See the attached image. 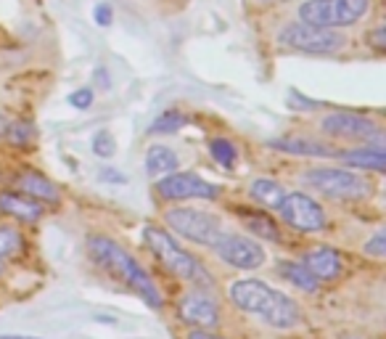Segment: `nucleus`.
I'll return each instance as SVG.
<instances>
[{
  "mask_svg": "<svg viewBox=\"0 0 386 339\" xmlns=\"http://www.w3.org/2000/svg\"><path fill=\"white\" fill-rule=\"evenodd\" d=\"M231 302L243 313L259 316L273 328H294L302 321V307L265 281L243 278L231 286Z\"/></svg>",
  "mask_w": 386,
  "mask_h": 339,
  "instance_id": "1",
  "label": "nucleus"
},
{
  "mask_svg": "<svg viewBox=\"0 0 386 339\" xmlns=\"http://www.w3.org/2000/svg\"><path fill=\"white\" fill-rule=\"evenodd\" d=\"M88 249H90V257H93L106 273L114 276V278H120L122 284L130 286L138 297H143L146 305L156 307V310L165 305L162 292H159V286L154 284V278L148 276V271L135 260L130 252L122 249L114 239L93 236V239L88 241Z\"/></svg>",
  "mask_w": 386,
  "mask_h": 339,
  "instance_id": "2",
  "label": "nucleus"
},
{
  "mask_svg": "<svg viewBox=\"0 0 386 339\" xmlns=\"http://www.w3.org/2000/svg\"><path fill=\"white\" fill-rule=\"evenodd\" d=\"M143 236H146V244H148L151 252L156 254V260L165 265L169 273L180 276V278H186V281H191V284L196 286H212V276L210 271L204 268V263L196 260L193 254H188V252L172 239V233H167V230L159 228V226H146Z\"/></svg>",
  "mask_w": 386,
  "mask_h": 339,
  "instance_id": "3",
  "label": "nucleus"
},
{
  "mask_svg": "<svg viewBox=\"0 0 386 339\" xmlns=\"http://www.w3.org/2000/svg\"><path fill=\"white\" fill-rule=\"evenodd\" d=\"M371 8V0H304L299 6V19L315 27H352Z\"/></svg>",
  "mask_w": 386,
  "mask_h": 339,
  "instance_id": "4",
  "label": "nucleus"
},
{
  "mask_svg": "<svg viewBox=\"0 0 386 339\" xmlns=\"http://www.w3.org/2000/svg\"><path fill=\"white\" fill-rule=\"evenodd\" d=\"M278 43L291 51H302V54L328 56L344 48V35L328 27H315L307 22H291L278 32Z\"/></svg>",
  "mask_w": 386,
  "mask_h": 339,
  "instance_id": "5",
  "label": "nucleus"
},
{
  "mask_svg": "<svg viewBox=\"0 0 386 339\" xmlns=\"http://www.w3.org/2000/svg\"><path fill=\"white\" fill-rule=\"evenodd\" d=\"M165 220L177 236H183L188 241H196L201 247H212L222 233L220 218H214L210 212H201V209L172 207L169 212H165Z\"/></svg>",
  "mask_w": 386,
  "mask_h": 339,
  "instance_id": "6",
  "label": "nucleus"
},
{
  "mask_svg": "<svg viewBox=\"0 0 386 339\" xmlns=\"http://www.w3.org/2000/svg\"><path fill=\"white\" fill-rule=\"evenodd\" d=\"M309 186H315L318 191H323L326 197L333 199H365L373 186L371 180L363 175H357L352 170H336V167H318V170H309L304 175Z\"/></svg>",
  "mask_w": 386,
  "mask_h": 339,
  "instance_id": "7",
  "label": "nucleus"
},
{
  "mask_svg": "<svg viewBox=\"0 0 386 339\" xmlns=\"http://www.w3.org/2000/svg\"><path fill=\"white\" fill-rule=\"evenodd\" d=\"M214 254L225 265L238 268V271H254L265 265V249L259 241L241 236V233H220V239L212 244Z\"/></svg>",
  "mask_w": 386,
  "mask_h": 339,
  "instance_id": "8",
  "label": "nucleus"
},
{
  "mask_svg": "<svg viewBox=\"0 0 386 339\" xmlns=\"http://www.w3.org/2000/svg\"><path fill=\"white\" fill-rule=\"evenodd\" d=\"M156 191H159V197L169 199V202H186V199L212 202L220 197V188L193 173H169L156 183Z\"/></svg>",
  "mask_w": 386,
  "mask_h": 339,
  "instance_id": "9",
  "label": "nucleus"
},
{
  "mask_svg": "<svg viewBox=\"0 0 386 339\" xmlns=\"http://www.w3.org/2000/svg\"><path fill=\"white\" fill-rule=\"evenodd\" d=\"M320 130L333 138H347V141H375L381 143V130L378 125L371 122L363 114L354 111H333L328 117H323Z\"/></svg>",
  "mask_w": 386,
  "mask_h": 339,
  "instance_id": "10",
  "label": "nucleus"
},
{
  "mask_svg": "<svg viewBox=\"0 0 386 339\" xmlns=\"http://www.w3.org/2000/svg\"><path fill=\"white\" fill-rule=\"evenodd\" d=\"M281 218L286 220L291 228L297 230H320L326 228V212L315 199H309L307 194H286L283 202L278 204Z\"/></svg>",
  "mask_w": 386,
  "mask_h": 339,
  "instance_id": "11",
  "label": "nucleus"
},
{
  "mask_svg": "<svg viewBox=\"0 0 386 339\" xmlns=\"http://www.w3.org/2000/svg\"><path fill=\"white\" fill-rule=\"evenodd\" d=\"M177 316L191 328H214L220 326V305L204 292H188L177 302Z\"/></svg>",
  "mask_w": 386,
  "mask_h": 339,
  "instance_id": "12",
  "label": "nucleus"
},
{
  "mask_svg": "<svg viewBox=\"0 0 386 339\" xmlns=\"http://www.w3.org/2000/svg\"><path fill=\"white\" fill-rule=\"evenodd\" d=\"M302 265H304L318 281H333V278L339 276V271H342L339 252L331 249V247H312V249H307L304 257H302Z\"/></svg>",
  "mask_w": 386,
  "mask_h": 339,
  "instance_id": "13",
  "label": "nucleus"
},
{
  "mask_svg": "<svg viewBox=\"0 0 386 339\" xmlns=\"http://www.w3.org/2000/svg\"><path fill=\"white\" fill-rule=\"evenodd\" d=\"M0 212L34 223L45 215V204L32 199L30 194H24V191H6V194H0Z\"/></svg>",
  "mask_w": 386,
  "mask_h": 339,
  "instance_id": "14",
  "label": "nucleus"
},
{
  "mask_svg": "<svg viewBox=\"0 0 386 339\" xmlns=\"http://www.w3.org/2000/svg\"><path fill=\"white\" fill-rule=\"evenodd\" d=\"M175 170H180V156L169 146H151L148 149V154H146V173L148 175H169Z\"/></svg>",
  "mask_w": 386,
  "mask_h": 339,
  "instance_id": "15",
  "label": "nucleus"
},
{
  "mask_svg": "<svg viewBox=\"0 0 386 339\" xmlns=\"http://www.w3.org/2000/svg\"><path fill=\"white\" fill-rule=\"evenodd\" d=\"M342 159L349 167H357V170H373V173H384L386 167V154L381 149V143L375 146H365V149H354V152L342 154Z\"/></svg>",
  "mask_w": 386,
  "mask_h": 339,
  "instance_id": "16",
  "label": "nucleus"
},
{
  "mask_svg": "<svg viewBox=\"0 0 386 339\" xmlns=\"http://www.w3.org/2000/svg\"><path fill=\"white\" fill-rule=\"evenodd\" d=\"M19 191H24V194H30L32 199H37V202H48V204H56L58 202V188L48 180V178L37 175V173H24V175H19Z\"/></svg>",
  "mask_w": 386,
  "mask_h": 339,
  "instance_id": "17",
  "label": "nucleus"
},
{
  "mask_svg": "<svg viewBox=\"0 0 386 339\" xmlns=\"http://www.w3.org/2000/svg\"><path fill=\"white\" fill-rule=\"evenodd\" d=\"M249 197H252L259 207L278 209V204L286 197V188L281 186V183H276V180H270V178H257V180H252V186H249Z\"/></svg>",
  "mask_w": 386,
  "mask_h": 339,
  "instance_id": "18",
  "label": "nucleus"
},
{
  "mask_svg": "<svg viewBox=\"0 0 386 339\" xmlns=\"http://www.w3.org/2000/svg\"><path fill=\"white\" fill-rule=\"evenodd\" d=\"M273 149L278 152H286V154H299V156H331V149L328 146H323L318 141H309V138H294V135H288V138H276V141H270Z\"/></svg>",
  "mask_w": 386,
  "mask_h": 339,
  "instance_id": "19",
  "label": "nucleus"
},
{
  "mask_svg": "<svg viewBox=\"0 0 386 339\" xmlns=\"http://www.w3.org/2000/svg\"><path fill=\"white\" fill-rule=\"evenodd\" d=\"M278 273L283 276L288 284H294L297 289L307 292V295L318 292L320 281L312 273H309V271L302 263H291V260H283V263H278Z\"/></svg>",
  "mask_w": 386,
  "mask_h": 339,
  "instance_id": "20",
  "label": "nucleus"
},
{
  "mask_svg": "<svg viewBox=\"0 0 386 339\" xmlns=\"http://www.w3.org/2000/svg\"><path fill=\"white\" fill-rule=\"evenodd\" d=\"M241 220L249 233H257V236H262L267 241H281V230L265 212H243Z\"/></svg>",
  "mask_w": 386,
  "mask_h": 339,
  "instance_id": "21",
  "label": "nucleus"
},
{
  "mask_svg": "<svg viewBox=\"0 0 386 339\" xmlns=\"http://www.w3.org/2000/svg\"><path fill=\"white\" fill-rule=\"evenodd\" d=\"M183 125H186V114H183V111L169 109V111H165V114H159V117L151 122L148 132H156V135H165V132H177L180 128H183Z\"/></svg>",
  "mask_w": 386,
  "mask_h": 339,
  "instance_id": "22",
  "label": "nucleus"
},
{
  "mask_svg": "<svg viewBox=\"0 0 386 339\" xmlns=\"http://www.w3.org/2000/svg\"><path fill=\"white\" fill-rule=\"evenodd\" d=\"M210 152L212 156H214V162L222 164L225 170H231L233 164H236V156H238V149H236L233 141H228V138H214V141L210 143Z\"/></svg>",
  "mask_w": 386,
  "mask_h": 339,
  "instance_id": "23",
  "label": "nucleus"
},
{
  "mask_svg": "<svg viewBox=\"0 0 386 339\" xmlns=\"http://www.w3.org/2000/svg\"><path fill=\"white\" fill-rule=\"evenodd\" d=\"M22 249V236L13 226H0V263Z\"/></svg>",
  "mask_w": 386,
  "mask_h": 339,
  "instance_id": "24",
  "label": "nucleus"
},
{
  "mask_svg": "<svg viewBox=\"0 0 386 339\" xmlns=\"http://www.w3.org/2000/svg\"><path fill=\"white\" fill-rule=\"evenodd\" d=\"M13 146H27V143L32 141V125H27V122H13V125H6V132H3Z\"/></svg>",
  "mask_w": 386,
  "mask_h": 339,
  "instance_id": "25",
  "label": "nucleus"
},
{
  "mask_svg": "<svg viewBox=\"0 0 386 339\" xmlns=\"http://www.w3.org/2000/svg\"><path fill=\"white\" fill-rule=\"evenodd\" d=\"M117 152V141H114V135L109 130H98L93 135V154L96 156H111V154Z\"/></svg>",
  "mask_w": 386,
  "mask_h": 339,
  "instance_id": "26",
  "label": "nucleus"
},
{
  "mask_svg": "<svg viewBox=\"0 0 386 339\" xmlns=\"http://www.w3.org/2000/svg\"><path fill=\"white\" fill-rule=\"evenodd\" d=\"M93 99H96V96H93V90L90 88H77V90H72V93H69V106H75V109H90V104H93Z\"/></svg>",
  "mask_w": 386,
  "mask_h": 339,
  "instance_id": "27",
  "label": "nucleus"
},
{
  "mask_svg": "<svg viewBox=\"0 0 386 339\" xmlns=\"http://www.w3.org/2000/svg\"><path fill=\"white\" fill-rule=\"evenodd\" d=\"M363 252H365V254H371V257H384V254H386V233H384V230H375L373 239L365 241Z\"/></svg>",
  "mask_w": 386,
  "mask_h": 339,
  "instance_id": "28",
  "label": "nucleus"
},
{
  "mask_svg": "<svg viewBox=\"0 0 386 339\" xmlns=\"http://www.w3.org/2000/svg\"><path fill=\"white\" fill-rule=\"evenodd\" d=\"M288 106H291V109H304V111H309V109H318V106H323V104H320V101L307 99V96H302L299 90H291V93H288Z\"/></svg>",
  "mask_w": 386,
  "mask_h": 339,
  "instance_id": "29",
  "label": "nucleus"
},
{
  "mask_svg": "<svg viewBox=\"0 0 386 339\" xmlns=\"http://www.w3.org/2000/svg\"><path fill=\"white\" fill-rule=\"evenodd\" d=\"M93 13H96V22H98V27H109V24L114 22V11H111L109 3H98Z\"/></svg>",
  "mask_w": 386,
  "mask_h": 339,
  "instance_id": "30",
  "label": "nucleus"
},
{
  "mask_svg": "<svg viewBox=\"0 0 386 339\" xmlns=\"http://www.w3.org/2000/svg\"><path fill=\"white\" fill-rule=\"evenodd\" d=\"M186 339H225L220 334H214L212 328H191L186 334Z\"/></svg>",
  "mask_w": 386,
  "mask_h": 339,
  "instance_id": "31",
  "label": "nucleus"
},
{
  "mask_svg": "<svg viewBox=\"0 0 386 339\" xmlns=\"http://www.w3.org/2000/svg\"><path fill=\"white\" fill-rule=\"evenodd\" d=\"M101 180H103V183H127V178L124 175H120V173H114V170H111V167H103V170H101Z\"/></svg>",
  "mask_w": 386,
  "mask_h": 339,
  "instance_id": "32",
  "label": "nucleus"
},
{
  "mask_svg": "<svg viewBox=\"0 0 386 339\" xmlns=\"http://www.w3.org/2000/svg\"><path fill=\"white\" fill-rule=\"evenodd\" d=\"M371 43H373L375 51H384V48H386V27H378V30H373V35H371Z\"/></svg>",
  "mask_w": 386,
  "mask_h": 339,
  "instance_id": "33",
  "label": "nucleus"
},
{
  "mask_svg": "<svg viewBox=\"0 0 386 339\" xmlns=\"http://www.w3.org/2000/svg\"><path fill=\"white\" fill-rule=\"evenodd\" d=\"M6 125H8V120H6V114L0 111V138H3V132H6Z\"/></svg>",
  "mask_w": 386,
  "mask_h": 339,
  "instance_id": "34",
  "label": "nucleus"
},
{
  "mask_svg": "<svg viewBox=\"0 0 386 339\" xmlns=\"http://www.w3.org/2000/svg\"><path fill=\"white\" fill-rule=\"evenodd\" d=\"M0 339H37V337H16V334H3Z\"/></svg>",
  "mask_w": 386,
  "mask_h": 339,
  "instance_id": "35",
  "label": "nucleus"
},
{
  "mask_svg": "<svg viewBox=\"0 0 386 339\" xmlns=\"http://www.w3.org/2000/svg\"><path fill=\"white\" fill-rule=\"evenodd\" d=\"M257 3H286V0H257Z\"/></svg>",
  "mask_w": 386,
  "mask_h": 339,
  "instance_id": "36",
  "label": "nucleus"
},
{
  "mask_svg": "<svg viewBox=\"0 0 386 339\" xmlns=\"http://www.w3.org/2000/svg\"><path fill=\"white\" fill-rule=\"evenodd\" d=\"M344 339H357V337H344Z\"/></svg>",
  "mask_w": 386,
  "mask_h": 339,
  "instance_id": "37",
  "label": "nucleus"
},
{
  "mask_svg": "<svg viewBox=\"0 0 386 339\" xmlns=\"http://www.w3.org/2000/svg\"><path fill=\"white\" fill-rule=\"evenodd\" d=\"M0 271H3V263H0Z\"/></svg>",
  "mask_w": 386,
  "mask_h": 339,
  "instance_id": "38",
  "label": "nucleus"
}]
</instances>
